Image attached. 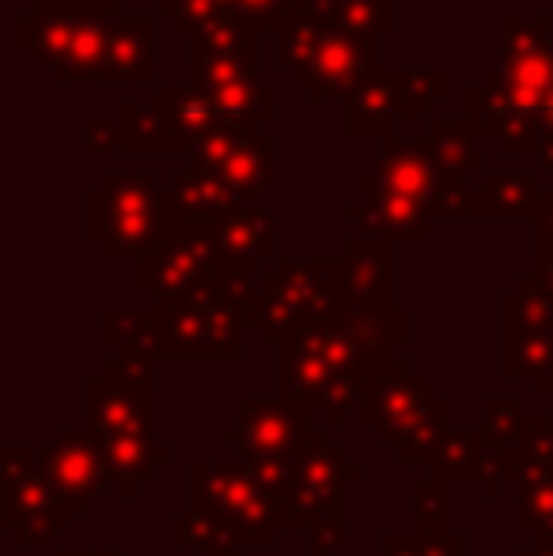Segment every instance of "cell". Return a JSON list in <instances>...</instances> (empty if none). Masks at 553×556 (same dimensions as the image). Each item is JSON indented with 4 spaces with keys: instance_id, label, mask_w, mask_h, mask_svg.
<instances>
[{
    "instance_id": "6da1fadb",
    "label": "cell",
    "mask_w": 553,
    "mask_h": 556,
    "mask_svg": "<svg viewBox=\"0 0 553 556\" xmlns=\"http://www.w3.org/2000/svg\"><path fill=\"white\" fill-rule=\"evenodd\" d=\"M277 35V65L292 73L300 88L315 103L341 91H353L361 80L379 73V35L341 27V23L318 20V15L292 8Z\"/></svg>"
},
{
    "instance_id": "7a4b0ae2",
    "label": "cell",
    "mask_w": 553,
    "mask_h": 556,
    "mask_svg": "<svg viewBox=\"0 0 553 556\" xmlns=\"http://www.w3.org/2000/svg\"><path fill=\"white\" fill-rule=\"evenodd\" d=\"M178 231L171 193L155 182L152 170H106L88 190V239L106 257H144Z\"/></svg>"
},
{
    "instance_id": "3957f363",
    "label": "cell",
    "mask_w": 553,
    "mask_h": 556,
    "mask_svg": "<svg viewBox=\"0 0 553 556\" xmlns=\"http://www.w3.org/2000/svg\"><path fill=\"white\" fill-rule=\"evenodd\" d=\"M239 337H243V318L205 280L190 292L152 300V323L140 349L155 359H239L243 356Z\"/></svg>"
},
{
    "instance_id": "277c9868",
    "label": "cell",
    "mask_w": 553,
    "mask_h": 556,
    "mask_svg": "<svg viewBox=\"0 0 553 556\" xmlns=\"http://www.w3.org/2000/svg\"><path fill=\"white\" fill-rule=\"evenodd\" d=\"M341 303V300H338ZM277 394L288 402L307 405L311 394L338 379H361L368 375L372 356L361 344L353 326L345 323L341 311L303 326L292 337L277 344Z\"/></svg>"
},
{
    "instance_id": "5b68a950",
    "label": "cell",
    "mask_w": 553,
    "mask_h": 556,
    "mask_svg": "<svg viewBox=\"0 0 553 556\" xmlns=\"http://www.w3.org/2000/svg\"><path fill=\"white\" fill-rule=\"evenodd\" d=\"M364 469L353 466L345 446L330 432L315 428L300 454L292 458L288 484L277 496L280 534H315L318 527L345 522V484L361 481Z\"/></svg>"
},
{
    "instance_id": "8992f818",
    "label": "cell",
    "mask_w": 553,
    "mask_h": 556,
    "mask_svg": "<svg viewBox=\"0 0 553 556\" xmlns=\"http://www.w3.org/2000/svg\"><path fill=\"white\" fill-rule=\"evenodd\" d=\"M186 504H201L228 519L247 549H274L280 538L277 500L243 458L239 462H193L186 469Z\"/></svg>"
},
{
    "instance_id": "52a82bcc",
    "label": "cell",
    "mask_w": 553,
    "mask_h": 556,
    "mask_svg": "<svg viewBox=\"0 0 553 556\" xmlns=\"http://www.w3.org/2000/svg\"><path fill=\"white\" fill-rule=\"evenodd\" d=\"M338 277H334V257H285L280 254L266 277V300L259 315V341L277 344L303 326L338 311Z\"/></svg>"
},
{
    "instance_id": "ba28073f",
    "label": "cell",
    "mask_w": 553,
    "mask_h": 556,
    "mask_svg": "<svg viewBox=\"0 0 553 556\" xmlns=\"http://www.w3.org/2000/svg\"><path fill=\"white\" fill-rule=\"evenodd\" d=\"M193 163L221 170L239 193V201H254L269 186V175L277 167V140L259 132V125L228 122L216 117L190 148Z\"/></svg>"
},
{
    "instance_id": "9c48e42d",
    "label": "cell",
    "mask_w": 553,
    "mask_h": 556,
    "mask_svg": "<svg viewBox=\"0 0 553 556\" xmlns=\"http://www.w3.org/2000/svg\"><path fill=\"white\" fill-rule=\"evenodd\" d=\"M38 469H42L53 496L73 511V519H80L91 507V500L111 484L103 432L76 428V432L53 435L50 443L38 446Z\"/></svg>"
},
{
    "instance_id": "30bf717a",
    "label": "cell",
    "mask_w": 553,
    "mask_h": 556,
    "mask_svg": "<svg viewBox=\"0 0 553 556\" xmlns=\"http://www.w3.org/2000/svg\"><path fill=\"white\" fill-rule=\"evenodd\" d=\"M315 435V420L300 402L288 397H239V425L224 432V446L239 451L243 458H296Z\"/></svg>"
},
{
    "instance_id": "8fae6325",
    "label": "cell",
    "mask_w": 553,
    "mask_h": 556,
    "mask_svg": "<svg viewBox=\"0 0 553 556\" xmlns=\"http://www.w3.org/2000/svg\"><path fill=\"white\" fill-rule=\"evenodd\" d=\"M436 397V387L425 371H417L410 359L394 364H376L364 375V402H361V428L379 435V443L391 446L402 440L414 417Z\"/></svg>"
},
{
    "instance_id": "7c38bea8",
    "label": "cell",
    "mask_w": 553,
    "mask_h": 556,
    "mask_svg": "<svg viewBox=\"0 0 553 556\" xmlns=\"http://www.w3.org/2000/svg\"><path fill=\"white\" fill-rule=\"evenodd\" d=\"M216 262H221V247H216L213 224H178V231L167 242L140 257L137 288L152 300L190 292V288L205 285Z\"/></svg>"
},
{
    "instance_id": "4fadbf2b",
    "label": "cell",
    "mask_w": 553,
    "mask_h": 556,
    "mask_svg": "<svg viewBox=\"0 0 553 556\" xmlns=\"http://www.w3.org/2000/svg\"><path fill=\"white\" fill-rule=\"evenodd\" d=\"M254 68H259V30L243 27L231 15H221L190 35V88L198 96H213L224 84L254 76Z\"/></svg>"
},
{
    "instance_id": "5bb4252c",
    "label": "cell",
    "mask_w": 553,
    "mask_h": 556,
    "mask_svg": "<svg viewBox=\"0 0 553 556\" xmlns=\"http://www.w3.org/2000/svg\"><path fill=\"white\" fill-rule=\"evenodd\" d=\"M0 530L20 549H46L73 527V511L53 496L42 469L12 484H0Z\"/></svg>"
},
{
    "instance_id": "9a60e30c",
    "label": "cell",
    "mask_w": 553,
    "mask_h": 556,
    "mask_svg": "<svg viewBox=\"0 0 553 556\" xmlns=\"http://www.w3.org/2000/svg\"><path fill=\"white\" fill-rule=\"evenodd\" d=\"M338 295L364 307H399V250L394 242H379L356 235L334 257Z\"/></svg>"
},
{
    "instance_id": "2e32d148",
    "label": "cell",
    "mask_w": 553,
    "mask_h": 556,
    "mask_svg": "<svg viewBox=\"0 0 553 556\" xmlns=\"http://www.w3.org/2000/svg\"><path fill=\"white\" fill-rule=\"evenodd\" d=\"M349 224H361L368 239L379 242H399V239H428L432 231V208L414 201L410 193L394 190L384 175L364 170L361 175V205L345 208Z\"/></svg>"
},
{
    "instance_id": "e0dca14e",
    "label": "cell",
    "mask_w": 553,
    "mask_h": 556,
    "mask_svg": "<svg viewBox=\"0 0 553 556\" xmlns=\"http://www.w3.org/2000/svg\"><path fill=\"white\" fill-rule=\"evenodd\" d=\"M106 466H111V484H118L122 496L137 500L144 484L155 481L163 466L175 462V446L163 443L155 428H126V432H106Z\"/></svg>"
},
{
    "instance_id": "ac0fdd59",
    "label": "cell",
    "mask_w": 553,
    "mask_h": 556,
    "mask_svg": "<svg viewBox=\"0 0 553 556\" xmlns=\"http://www.w3.org/2000/svg\"><path fill=\"white\" fill-rule=\"evenodd\" d=\"M167 193H171V208H175L178 224H216L243 205L221 170L205 167V163H193V160L186 163L183 170L171 175Z\"/></svg>"
},
{
    "instance_id": "d6986e66",
    "label": "cell",
    "mask_w": 553,
    "mask_h": 556,
    "mask_svg": "<svg viewBox=\"0 0 553 556\" xmlns=\"http://www.w3.org/2000/svg\"><path fill=\"white\" fill-rule=\"evenodd\" d=\"M539 198V178L527 175V170H486L478 190H470L463 220H535Z\"/></svg>"
},
{
    "instance_id": "ffe728a7",
    "label": "cell",
    "mask_w": 553,
    "mask_h": 556,
    "mask_svg": "<svg viewBox=\"0 0 553 556\" xmlns=\"http://www.w3.org/2000/svg\"><path fill=\"white\" fill-rule=\"evenodd\" d=\"M84 413L91 432H126V428H155V394H140L99 371L84 382Z\"/></svg>"
},
{
    "instance_id": "44dd1931",
    "label": "cell",
    "mask_w": 553,
    "mask_h": 556,
    "mask_svg": "<svg viewBox=\"0 0 553 556\" xmlns=\"http://www.w3.org/2000/svg\"><path fill=\"white\" fill-rule=\"evenodd\" d=\"M379 175H384L394 190L410 193V198L420 201V205H428V208H432L436 193H440L443 182H448L443 170H440V163H436L432 148H428V140H420V137L417 140L387 137L384 152H379Z\"/></svg>"
},
{
    "instance_id": "7402d4cb",
    "label": "cell",
    "mask_w": 553,
    "mask_h": 556,
    "mask_svg": "<svg viewBox=\"0 0 553 556\" xmlns=\"http://www.w3.org/2000/svg\"><path fill=\"white\" fill-rule=\"evenodd\" d=\"M152 35H155V23L148 20V15H122V20H111V42H106V61H103L99 80L155 84Z\"/></svg>"
},
{
    "instance_id": "603a6c76",
    "label": "cell",
    "mask_w": 553,
    "mask_h": 556,
    "mask_svg": "<svg viewBox=\"0 0 553 556\" xmlns=\"http://www.w3.org/2000/svg\"><path fill=\"white\" fill-rule=\"evenodd\" d=\"M84 15L73 8V0H38L35 12L20 20V46L35 53L42 65H61V58L73 46Z\"/></svg>"
},
{
    "instance_id": "cb8c5ba5",
    "label": "cell",
    "mask_w": 553,
    "mask_h": 556,
    "mask_svg": "<svg viewBox=\"0 0 553 556\" xmlns=\"http://www.w3.org/2000/svg\"><path fill=\"white\" fill-rule=\"evenodd\" d=\"M221 257H251V262H277V213L254 205H239L231 216L213 224Z\"/></svg>"
},
{
    "instance_id": "d4e9b609",
    "label": "cell",
    "mask_w": 553,
    "mask_h": 556,
    "mask_svg": "<svg viewBox=\"0 0 553 556\" xmlns=\"http://www.w3.org/2000/svg\"><path fill=\"white\" fill-rule=\"evenodd\" d=\"M402 114V103L394 96V84L387 73H376L368 80H361L345 96V137H391L394 122Z\"/></svg>"
},
{
    "instance_id": "484cf974",
    "label": "cell",
    "mask_w": 553,
    "mask_h": 556,
    "mask_svg": "<svg viewBox=\"0 0 553 556\" xmlns=\"http://www.w3.org/2000/svg\"><path fill=\"white\" fill-rule=\"evenodd\" d=\"M171 545L175 549H198L201 556H243L251 553L239 530L228 519L201 504H186V515L171 519Z\"/></svg>"
},
{
    "instance_id": "4316f807",
    "label": "cell",
    "mask_w": 553,
    "mask_h": 556,
    "mask_svg": "<svg viewBox=\"0 0 553 556\" xmlns=\"http://www.w3.org/2000/svg\"><path fill=\"white\" fill-rule=\"evenodd\" d=\"M266 277L262 262H251V257H221L209 273V285L213 292L243 318V326H259L262 315V300H266Z\"/></svg>"
},
{
    "instance_id": "83f0119b",
    "label": "cell",
    "mask_w": 553,
    "mask_h": 556,
    "mask_svg": "<svg viewBox=\"0 0 553 556\" xmlns=\"http://www.w3.org/2000/svg\"><path fill=\"white\" fill-rule=\"evenodd\" d=\"M553 371V326H501V375L504 379H542Z\"/></svg>"
},
{
    "instance_id": "f1b7e54d",
    "label": "cell",
    "mask_w": 553,
    "mask_h": 556,
    "mask_svg": "<svg viewBox=\"0 0 553 556\" xmlns=\"http://www.w3.org/2000/svg\"><path fill=\"white\" fill-rule=\"evenodd\" d=\"M478 129H474L466 117H440L432 122L428 132V148H432L436 163H440L443 178H458L466 182V175H478L481 170V152H478Z\"/></svg>"
},
{
    "instance_id": "f546056e",
    "label": "cell",
    "mask_w": 553,
    "mask_h": 556,
    "mask_svg": "<svg viewBox=\"0 0 553 556\" xmlns=\"http://www.w3.org/2000/svg\"><path fill=\"white\" fill-rule=\"evenodd\" d=\"M205 99L213 103L216 117H228V122H243V125H262L277 114V91L269 84H262L259 73L224 84V88H216Z\"/></svg>"
},
{
    "instance_id": "4dcf8cb0",
    "label": "cell",
    "mask_w": 553,
    "mask_h": 556,
    "mask_svg": "<svg viewBox=\"0 0 553 556\" xmlns=\"http://www.w3.org/2000/svg\"><path fill=\"white\" fill-rule=\"evenodd\" d=\"M448 394H436L432 402L425 405V409L414 417V425L402 432V440L394 443V458H399V466H432L436 451H440L443 435L451 432L448 428Z\"/></svg>"
},
{
    "instance_id": "1f68e13d",
    "label": "cell",
    "mask_w": 553,
    "mask_h": 556,
    "mask_svg": "<svg viewBox=\"0 0 553 556\" xmlns=\"http://www.w3.org/2000/svg\"><path fill=\"white\" fill-rule=\"evenodd\" d=\"M106 42H111V20H103V15H84L68 53L61 58V65H53V80L68 84V80H80V76H96L99 80L103 61H106Z\"/></svg>"
},
{
    "instance_id": "d6a6232c",
    "label": "cell",
    "mask_w": 553,
    "mask_h": 556,
    "mask_svg": "<svg viewBox=\"0 0 553 556\" xmlns=\"http://www.w3.org/2000/svg\"><path fill=\"white\" fill-rule=\"evenodd\" d=\"M486 440L478 428H451L432 458V477L448 484H478Z\"/></svg>"
},
{
    "instance_id": "836d02e7",
    "label": "cell",
    "mask_w": 553,
    "mask_h": 556,
    "mask_svg": "<svg viewBox=\"0 0 553 556\" xmlns=\"http://www.w3.org/2000/svg\"><path fill=\"white\" fill-rule=\"evenodd\" d=\"M553 484V417L550 409L527 413V435L519 443V473L516 489Z\"/></svg>"
},
{
    "instance_id": "e575fe53",
    "label": "cell",
    "mask_w": 553,
    "mask_h": 556,
    "mask_svg": "<svg viewBox=\"0 0 553 556\" xmlns=\"http://www.w3.org/2000/svg\"><path fill=\"white\" fill-rule=\"evenodd\" d=\"M481 440L497 451H519L527 435V409L516 394H489L481 397Z\"/></svg>"
},
{
    "instance_id": "d590c367",
    "label": "cell",
    "mask_w": 553,
    "mask_h": 556,
    "mask_svg": "<svg viewBox=\"0 0 553 556\" xmlns=\"http://www.w3.org/2000/svg\"><path fill=\"white\" fill-rule=\"evenodd\" d=\"M361 402H364V375L361 379H338V382H330V387L315 390L303 409L311 413L315 428H323V432H341V428L349 425V417L361 413Z\"/></svg>"
},
{
    "instance_id": "8d00e7d4",
    "label": "cell",
    "mask_w": 553,
    "mask_h": 556,
    "mask_svg": "<svg viewBox=\"0 0 553 556\" xmlns=\"http://www.w3.org/2000/svg\"><path fill=\"white\" fill-rule=\"evenodd\" d=\"M387 76L406 117L428 114V106L448 96V68H387Z\"/></svg>"
},
{
    "instance_id": "74e56055",
    "label": "cell",
    "mask_w": 553,
    "mask_h": 556,
    "mask_svg": "<svg viewBox=\"0 0 553 556\" xmlns=\"http://www.w3.org/2000/svg\"><path fill=\"white\" fill-rule=\"evenodd\" d=\"M451 484L440 477L414 481V530H448L451 527Z\"/></svg>"
},
{
    "instance_id": "f35d334b",
    "label": "cell",
    "mask_w": 553,
    "mask_h": 556,
    "mask_svg": "<svg viewBox=\"0 0 553 556\" xmlns=\"http://www.w3.org/2000/svg\"><path fill=\"white\" fill-rule=\"evenodd\" d=\"M516 530L519 534H550L553 530V484L516 489Z\"/></svg>"
},
{
    "instance_id": "ab89813d",
    "label": "cell",
    "mask_w": 553,
    "mask_h": 556,
    "mask_svg": "<svg viewBox=\"0 0 553 556\" xmlns=\"http://www.w3.org/2000/svg\"><path fill=\"white\" fill-rule=\"evenodd\" d=\"M103 375H111L122 387H134L140 394H155V356L144 349H122L103 364Z\"/></svg>"
},
{
    "instance_id": "60d3db41",
    "label": "cell",
    "mask_w": 553,
    "mask_h": 556,
    "mask_svg": "<svg viewBox=\"0 0 553 556\" xmlns=\"http://www.w3.org/2000/svg\"><path fill=\"white\" fill-rule=\"evenodd\" d=\"M228 4L231 0H155V12L167 15L178 30L193 35V30L209 27L213 20L228 15Z\"/></svg>"
},
{
    "instance_id": "b9f144b4",
    "label": "cell",
    "mask_w": 553,
    "mask_h": 556,
    "mask_svg": "<svg viewBox=\"0 0 553 556\" xmlns=\"http://www.w3.org/2000/svg\"><path fill=\"white\" fill-rule=\"evenodd\" d=\"M152 323V307H106L103 315V341L118 349H140Z\"/></svg>"
},
{
    "instance_id": "7bdbcfd3",
    "label": "cell",
    "mask_w": 553,
    "mask_h": 556,
    "mask_svg": "<svg viewBox=\"0 0 553 556\" xmlns=\"http://www.w3.org/2000/svg\"><path fill=\"white\" fill-rule=\"evenodd\" d=\"M292 8L296 0H231L228 15L262 35V30H277L292 15Z\"/></svg>"
},
{
    "instance_id": "ee69618b",
    "label": "cell",
    "mask_w": 553,
    "mask_h": 556,
    "mask_svg": "<svg viewBox=\"0 0 553 556\" xmlns=\"http://www.w3.org/2000/svg\"><path fill=\"white\" fill-rule=\"evenodd\" d=\"M38 469V446L27 443H8L0 446V484L23 481Z\"/></svg>"
},
{
    "instance_id": "f6af8a7d",
    "label": "cell",
    "mask_w": 553,
    "mask_h": 556,
    "mask_svg": "<svg viewBox=\"0 0 553 556\" xmlns=\"http://www.w3.org/2000/svg\"><path fill=\"white\" fill-rule=\"evenodd\" d=\"M420 556H466V534L455 527L448 530H414Z\"/></svg>"
},
{
    "instance_id": "bcb514c9",
    "label": "cell",
    "mask_w": 553,
    "mask_h": 556,
    "mask_svg": "<svg viewBox=\"0 0 553 556\" xmlns=\"http://www.w3.org/2000/svg\"><path fill=\"white\" fill-rule=\"evenodd\" d=\"M535 254H553V190H542L535 213Z\"/></svg>"
},
{
    "instance_id": "7dc6e473",
    "label": "cell",
    "mask_w": 553,
    "mask_h": 556,
    "mask_svg": "<svg viewBox=\"0 0 553 556\" xmlns=\"http://www.w3.org/2000/svg\"><path fill=\"white\" fill-rule=\"evenodd\" d=\"M379 556H420L414 530H384L379 534Z\"/></svg>"
},
{
    "instance_id": "c3c4849f",
    "label": "cell",
    "mask_w": 553,
    "mask_h": 556,
    "mask_svg": "<svg viewBox=\"0 0 553 556\" xmlns=\"http://www.w3.org/2000/svg\"><path fill=\"white\" fill-rule=\"evenodd\" d=\"M111 148H122V125L88 122V152H111Z\"/></svg>"
},
{
    "instance_id": "681fc988",
    "label": "cell",
    "mask_w": 553,
    "mask_h": 556,
    "mask_svg": "<svg viewBox=\"0 0 553 556\" xmlns=\"http://www.w3.org/2000/svg\"><path fill=\"white\" fill-rule=\"evenodd\" d=\"M122 0H73V8L80 15H103V20H111L114 12H118Z\"/></svg>"
},
{
    "instance_id": "f907efd6",
    "label": "cell",
    "mask_w": 553,
    "mask_h": 556,
    "mask_svg": "<svg viewBox=\"0 0 553 556\" xmlns=\"http://www.w3.org/2000/svg\"><path fill=\"white\" fill-rule=\"evenodd\" d=\"M535 277L542 280V288H550L553 292V254H535Z\"/></svg>"
},
{
    "instance_id": "816d5d0a",
    "label": "cell",
    "mask_w": 553,
    "mask_h": 556,
    "mask_svg": "<svg viewBox=\"0 0 553 556\" xmlns=\"http://www.w3.org/2000/svg\"><path fill=\"white\" fill-rule=\"evenodd\" d=\"M519 556H553V530H550V534H539V538H535V542L527 545V549L519 553Z\"/></svg>"
},
{
    "instance_id": "f5cc1de1",
    "label": "cell",
    "mask_w": 553,
    "mask_h": 556,
    "mask_svg": "<svg viewBox=\"0 0 553 556\" xmlns=\"http://www.w3.org/2000/svg\"><path fill=\"white\" fill-rule=\"evenodd\" d=\"M535 394H539L542 402H550V413H553V371L542 375V379H535Z\"/></svg>"
},
{
    "instance_id": "db71d44e",
    "label": "cell",
    "mask_w": 553,
    "mask_h": 556,
    "mask_svg": "<svg viewBox=\"0 0 553 556\" xmlns=\"http://www.w3.org/2000/svg\"><path fill=\"white\" fill-rule=\"evenodd\" d=\"M50 556H118V549H96V553H88V549H58Z\"/></svg>"
},
{
    "instance_id": "11a10c76",
    "label": "cell",
    "mask_w": 553,
    "mask_h": 556,
    "mask_svg": "<svg viewBox=\"0 0 553 556\" xmlns=\"http://www.w3.org/2000/svg\"><path fill=\"white\" fill-rule=\"evenodd\" d=\"M296 4H307V0H296Z\"/></svg>"
}]
</instances>
